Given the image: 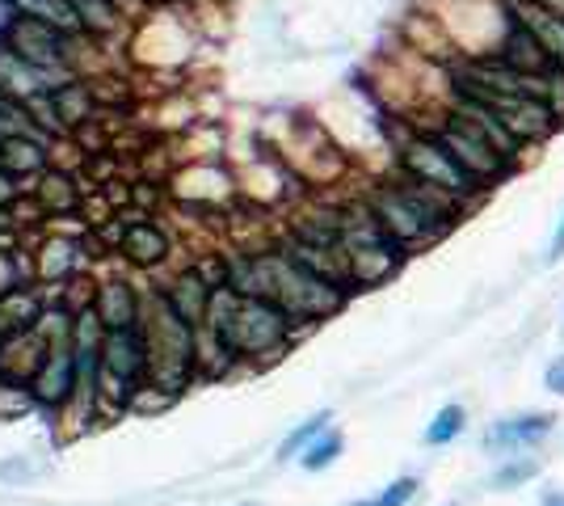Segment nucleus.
<instances>
[{"label":"nucleus","mask_w":564,"mask_h":506,"mask_svg":"<svg viewBox=\"0 0 564 506\" xmlns=\"http://www.w3.org/2000/svg\"><path fill=\"white\" fill-rule=\"evenodd\" d=\"M228 283L249 291V295L274 300L291 321H325V316H333L346 304V288L341 283L307 270L291 254H258L249 262H236Z\"/></svg>","instance_id":"obj_1"},{"label":"nucleus","mask_w":564,"mask_h":506,"mask_svg":"<svg viewBox=\"0 0 564 506\" xmlns=\"http://www.w3.org/2000/svg\"><path fill=\"white\" fill-rule=\"evenodd\" d=\"M291 316L282 313L274 300L249 295V291L219 283L207 304V330H212L224 351L236 359H258V355H279L291 337Z\"/></svg>","instance_id":"obj_2"},{"label":"nucleus","mask_w":564,"mask_h":506,"mask_svg":"<svg viewBox=\"0 0 564 506\" xmlns=\"http://www.w3.org/2000/svg\"><path fill=\"white\" fill-rule=\"evenodd\" d=\"M143 351H148V385L177 392L198 359V337L186 316L169 304V295H152L143 313Z\"/></svg>","instance_id":"obj_3"},{"label":"nucleus","mask_w":564,"mask_h":506,"mask_svg":"<svg viewBox=\"0 0 564 506\" xmlns=\"http://www.w3.org/2000/svg\"><path fill=\"white\" fill-rule=\"evenodd\" d=\"M13 9V4H9ZM0 43H9V47L25 55L30 64H39V68H47V73H59V76H80V51L97 47V39L89 34H72L64 25L47 22V18H39V13H25V9H13L4 25H0Z\"/></svg>","instance_id":"obj_4"},{"label":"nucleus","mask_w":564,"mask_h":506,"mask_svg":"<svg viewBox=\"0 0 564 506\" xmlns=\"http://www.w3.org/2000/svg\"><path fill=\"white\" fill-rule=\"evenodd\" d=\"M400 169H404V177L425 182L434 191H447L459 203H476L485 194V186L471 182L468 173H464V165L451 157V148L434 131H422V127L404 136V144H400Z\"/></svg>","instance_id":"obj_5"},{"label":"nucleus","mask_w":564,"mask_h":506,"mask_svg":"<svg viewBox=\"0 0 564 506\" xmlns=\"http://www.w3.org/2000/svg\"><path fill=\"white\" fill-rule=\"evenodd\" d=\"M148 380V351L140 330H106L101 337V367H97V392L122 406L135 397Z\"/></svg>","instance_id":"obj_6"},{"label":"nucleus","mask_w":564,"mask_h":506,"mask_svg":"<svg viewBox=\"0 0 564 506\" xmlns=\"http://www.w3.org/2000/svg\"><path fill=\"white\" fill-rule=\"evenodd\" d=\"M434 136L451 148V157H455V161L464 165V173H468L471 182H480L485 191H489L494 182H501V177L514 169V161H510V157H501V152H497V148L489 144V140H485V136H480L471 122H464L459 115H451V110L438 119Z\"/></svg>","instance_id":"obj_7"},{"label":"nucleus","mask_w":564,"mask_h":506,"mask_svg":"<svg viewBox=\"0 0 564 506\" xmlns=\"http://www.w3.org/2000/svg\"><path fill=\"white\" fill-rule=\"evenodd\" d=\"M64 316H55L51 325V346H47V359L39 363L34 380H30V392L39 406H64L68 397H76V346H68V330L59 325Z\"/></svg>","instance_id":"obj_8"},{"label":"nucleus","mask_w":564,"mask_h":506,"mask_svg":"<svg viewBox=\"0 0 564 506\" xmlns=\"http://www.w3.org/2000/svg\"><path fill=\"white\" fill-rule=\"evenodd\" d=\"M68 76L59 73H47V68H39V64H30L25 55L9 47V43H0V94L18 97L22 106H30L34 97L51 94L55 85H64Z\"/></svg>","instance_id":"obj_9"},{"label":"nucleus","mask_w":564,"mask_h":506,"mask_svg":"<svg viewBox=\"0 0 564 506\" xmlns=\"http://www.w3.org/2000/svg\"><path fill=\"white\" fill-rule=\"evenodd\" d=\"M506 9H510V18H514L522 30H531V34L540 39V47L552 55V64H564V18L561 13L543 9V4H535V0H506Z\"/></svg>","instance_id":"obj_10"},{"label":"nucleus","mask_w":564,"mask_h":506,"mask_svg":"<svg viewBox=\"0 0 564 506\" xmlns=\"http://www.w3.org/2000/svg\"><path fill=\"white\" fill-rule=\"evenodd\" d=\"M94 313L106 330H140V295L127 279H110L97 288Z\"/></svg>","instance_id":"obj_11"},{"label":"nucleus","mask_w":564,"mask_h":506,"mask_svg":"<svg viewBox=\"0 0 564 506\" xmlns=\"http://www.w3.org/2000/svg\"><path fill=\"white\" fill-rule=\"evenodd\" d=\"M497 60L527 76H547L556 68L552 55L540 47V39H535L531 30H522L518 22H510V30H506V39H501V47H497Z\"/></svg>","instance_id":"obj_12"},{"label":"nucleus","mask_w":564,"mask_h":506,"mask_svg":"<svg viewBox=\"0 0 564 506\" xmlns=\"http://www.w3.org/2000/svg\"><path fill=\"white\" fill-rule=\"evenodd\" d=\"M64 4H68L76 30L97 39V43L122 34V25H127V9L118 0H64Z\"/></svg>","instance_id":"obj_13"},{"label":"nucleus","mask_w":564,"mask_h":506,"mask_svg":"<svg viewBox=\"0 0 564 506\" xmlns=\"http://www.w3.org/2000/svg\"><path fill=\"white\" fill-rule=\"evenodd\" d=\"M122 258L127 262L143 266V270H152V266H161L169 258V237L161 224H152V219H135V224H127V233H122Z\"/></svg>","instance_id":"obj_14"},{"label":"nucleus","mask_w":564,"mask_h":506,"mask_svg":"<svg viewBox=\"0 0 564 506\" xmlns=\"http://www.w3.org/2000/svg\"><path fill=\"white\" fill-rule=\"evenodd\" d=\"M547 434H552V413H522V418L497 422L494 431H489V448H501V452L531 448V443H540Z\"/></svg>","instance_id":"obj_15"},{"label":"nucleus","mask_w":564,"mask_h":506,"mask_svg":"<svg viewBox=\"0 0 564 506\" xmlns=\"http://www.w3.org/2000/svg\"><path fill=\"white\" fill-rule=\"evenodd\" d=\"M34 198H39V207L47 216H72L80 207V186L72 182L68 173H59V169H43L39 186H34Z\"/></svg>","instance_id":"obj_16"},{"label":"nucleus","mask_w":564,"mask_h":506,"mask_svg":"<svg viewBox=\"0 0 564 506\" xmlns=\"http://www.w3.org/2000/svg\"><path fill=\"white\" fill-rule=\"evenodd\" d=\"M0 165L4 169H13L18 177L22 173H43L47 169V144L39 140V136H13V140H4L0 144Z\"/></svg>","instance_id":"obj_17"},{"label":"nucleus","mask_w":564,"mask_h":506,"mask_svg":"<svg viewBox=\"0 0 564 506\" xmlns=\"http://www.w3.org/2000/svg\"><path fill=\"white\" fill-rule=\"evenodd\" d=\"M39 321V300L30 291H13V295H0V334H18L30 330Z\"/></svg>","instance_id":"obj_18"},{"label":"nucleus","mask_w":564,"mask_h":506,"mask_svg":"<svg viewBox=\"0 0 564 506\" xmlns=\"http://www.w3.org/2000/svg\"><path fill=\"white\" fill-rule=\"evenodd\" d=\"M341 448H346V439L337 431H321L312 443L304 448V456H300V464H304L307 473H321V469H329L333 460L341 456Z\"/></svg>","instance_id":"obj_19"},{"label":"nucleus","mask_w":564,"mask_h":506,"mask_svg":"<svg viewBox=\"0 0 564 506\" xmlns=\"http://www.w3.org/2000/svg\"><path fill=\"white\" fill-rule=\"evenodd\" d=\"M464 422H468L464 406H443V410L434 413V422L425 427V443H430V448H447L451 439H459Z\"/></svg>","instance_id":"obj_20"},{"label":"nucleus","mask_w":564,"mask_h":506,"mask_svg":"<svg viewBox=\"0 0 564 506\" xmlns=\"http://www.w3.org/2000/svg\"><path fill=\"white\" fill-rule=\"evenodd\" d=\"M39 254H43V258H39V270H43L47 279H59V274H68L72 266H76V245L64 241V237H51Z\"/></svg>","instance_id":"obj_21"},{"label":"nucleus","mask_w":564,"mask_h":506,"mask_svg":"<svg viewBox=\"0 0 564 506\" xmlns=\"http://www.w3.org/2000/svg\"><path fill=\"white\" fill-rule=\"evenodd\" d=\"M325 427H329V413H316V418H307V422H304V427H300V431H291V434H286V439H282L279 460H291V456H295V452H304L307 443H312L316 434L325 431Z\"/></svg>","instance_id":"obj_22"},{"label":"nucleus","mask_w":564,"mask_h":506,"mask_svg":"<svg viewBox=\"0 0 564 506\" xmlns=\"http://www.w3.org/2000/svg\"><path fill=\"white\" fill-rule=\"evenodd\" d=\"M413 494H417V482H413V477H400V482H392L383 494H376L371 503H358V506H409Z\"/></svg>","instance_id":"obj_23"},{"label":"nucleus","mask_w":564,"mask_h":506,"mask_svg":"<svg viewBox=\"0 0 564 506\" xmlns=\"http://www.w3.org/2000/svg\"><path fill=\"white\" fill-rule=\"evenodd\" d=\"M22 291V262L13 249H0V295Z\"/></svg>","instance_id":"obj_24"},{"label":"nucleus","mask_w":564,"mask_h":506,"mask_svg":"<svg viewBox=\"0 0 564 506\" xmlns=\"http://www.w3.org/2000/svg\"><path fill=\"white\" fill-rule=\"evenodd\" d=\"M543 101H547L552 115L564 122V64H556L552 73L543 76Z\"/></svg>","instance_id":"obj_25"},{"label":"nucleus","mask_w":564,"mask_h":506,"mask_svg":"<svg viewBox=\"0 0 564 506\" xmlns=\"http://www.w3.org/2000/svg\"><path fill=\"white\" fill-rule=\"evenodd\" d=\"M535 473H540V464H535V460H514V464H506V469L497 473L494 485L497 489H510V485L527 482V477H535Z\"/></svg>","instance_id":"obj_26"},{"label":"nucleus","mask_w":564,"mask_h":506,"mask_svg":"<svg viewBox=\"0 0 564 506\" xmlns=\"http://www.w3.org/2000/svg\"><path fill=\"white\" fill-rule=\"evenodd\" d=\"M18 198H22V186H18V173H13V169L0 165V212H4V207H13Z\"/></svg>","instance_id":"obj_27"},{"label":"nucleus","mask_w":564,"mask_h":506,"mask_svg":"<svg viewBox=\"0 0 564 506\" xmlns=\"http://www.w3.org/2000/svg\"><path fill=\"white\" fill-rule=\"evenodd\" d=\"M543 385L552 388V392H561V397H564V355H561L556 363H552L547 372H543Z\"/></svg>","instance_id":"obj_28"},{"label":"nucleus","mask_w":564,"mask_h":506,"mask_svg":"<svg viewBox=\"0 0 564 506\" xmlns=\"http://www.w3.org/2000/svg\"><path fill=\"white\" fill-rule=\"evenodd\" d=\"M564 258V216H561V228H556V237H552V249H547V262H561Z\"/></svg>","instance_id":"obj_29"},{"label":"nucleus","mask_w":564,"mask_h":506,"mask_svg":"<svg viewBox=\"0 0 564 506\" xmlns=\"http://www.w3.org/2000/svg\"><path fill=\"white\" fill-rule=\"evenodd\" d=\"M535 4H543V9H552V13H561L564 18V0H535Z\"/></svg>","instance_id":"obj_30"},{"label":"nucleus","mask_w":564,"mask_h":506,"mask_svg":"<svg viewBox=\"0 0 564 506\" xmlns=\"http://www.w3.org/2000/svg\"><path fill=\"white\" fill-rule=\"evenodd\" d=\"M140 4H152V9H161V4H182V0H140Z\"/></svg>","instance_id":"obj_31"},{"label":"nucleus","mask_w":564,"mask_h":506,"mask_svg":"<svg viewBox=\"0 0 564 506\" xmlns=\"http://www.w3.org/2000/svg\"><path fill=\"white\" fill-rule=\"evenodd\" d=\"M547 506H564V503H547Z\"/></svg>","instance_id":"obj_32"}]
</instances>
